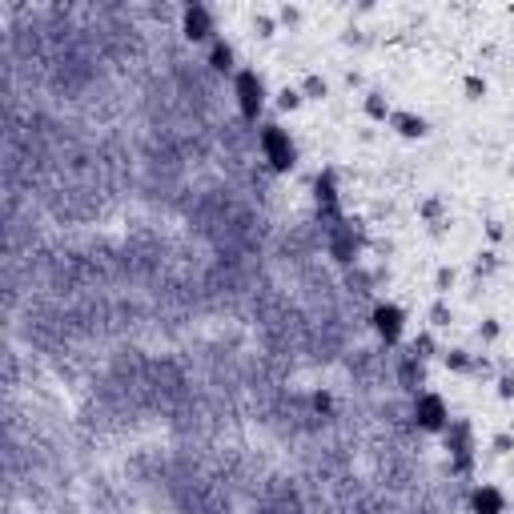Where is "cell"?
I'll use <instances>...</instances> for the list:
<instances>
[{
	"instance_id": "cell-2",
	"label": "cell",
	"mask_w": 514,
	"mask_h": 514,
	"mask_svg": "<svg viewBox=\"0 0 514 514\" xmlns=\"http://www.w3.org/2000/svg\"><path fill=\"white\" fill-rule=\"evenodd\" d=\"M242 105L245 113H257V105H261V85L253 81V73H242Z\"/></svg>"
},
{
	"instance_id": "cell-3",
	"label": "cell",
	"mask_w": 514,
	"mask_h": 514,
	"mask_svg": "<svg viewBox=\"0 0 514 514\" xmlns=\"http://www.w3.org/2000/svg\"><path fill=\"white\" fill-rule=\"evenodd\" d=\"M185 25H189V36H205V32H209V21H205L201 8H189V12H185Z\"/></svg>"
},
{
	"instance_id": "cell-4",
	"label": "cell",
	"mask_w": 514,
	"mask_h": 514,
	"mask_svg": "<svg viewBox=\"0 0 514 514\" xmlns=\"http://www.w3.org/2000/svg\"><path fill=\"white\" fill-rule=\"evenodd\" d=\"M213 61H217V69H229V49L217 45V49H213Z\"/></svg>"
},
{
	"instance_id": "cell-1",
	"label": "cell",
	"mask_w": 514,
	"mask_h": 514,
	"mask_svg": "<svg viewBox=\"0 0 514 514\" xmlns=\"http://www.w3.org/2000/svg\"><path fill=\"white\" fill-rule=\"evenodd\" d=\"M266 149L273 153V165H277V169H286V165L294 161V149L286 145V137H281V133H266Z\"/></svg>"
}]
</instances>
